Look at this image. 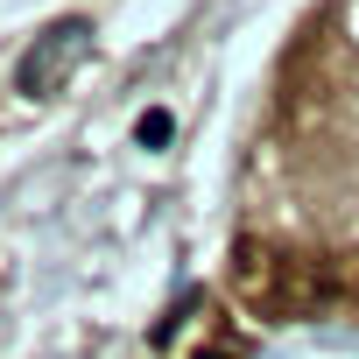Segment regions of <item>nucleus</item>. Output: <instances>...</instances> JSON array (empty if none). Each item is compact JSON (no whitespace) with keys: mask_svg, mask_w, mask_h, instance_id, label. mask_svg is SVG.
Instances as JSON below:
<instances>
[{"mask_svg":"<svg viewBox=\"0 0 359 359\" xmlns=\"http://www.w3.org/2000/svg\"><path fill=\"white\" fill-rule=\"evenodd\" d=\"M85 43H92V22H57V29L36 36V50L22 57V78H15V85H22L29 99H50V92L71 78V64L85 57Z\"/></svg>","mask_w":359,"mask_h":359,"instance_id":"f257e3e1","label":"nucleus"},{"mask_svg":"<svg viewBox=\"0 0 359 359\" xmlns=\"http://www.w3.org/2000/svg\"><path fill=\"white\" fill-rule=\"evenodd\" d=\"M169 127H176V120H169L162 106H148V113L134 120V141H141V148H162V141H169Z\"/></svg>","mask_w":359,"mask_h":359,"instance_id":"f03ea898","label":"nucleus"}]
</instances>
